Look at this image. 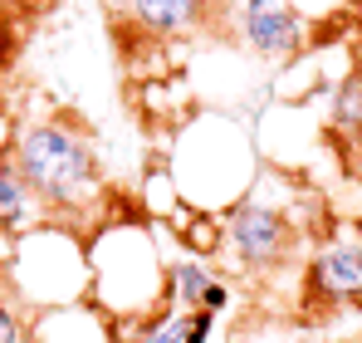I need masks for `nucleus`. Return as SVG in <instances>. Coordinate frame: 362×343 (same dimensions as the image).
<instances>
[{
    "instance_id": "obj_1",
    "label": "nucleus",
    "mask_w": 362,
    "mask_h": 343,
    "mask_svg": "<svg viewBox=\"0 0 362 343\" xmlns=\"http://www.w3.org/2000/svg\"><path fill=\"white\" fill-rule=\"evenodd\" d=\"M162 240H167V230L152 226L137 211V201L127 206V196L118 211L108 201V216L88 230V270H93L88 304L113 324L118 343H132L157 309H167V260L172 255H162Z\"/></svg>"
},
{
    "instance_id": "obj_2",
    "label": "nucleus",
    "mask_w": 362,
    "mask_h": 343,
    "mask_svg": "<svg viewBox=\"0 0 362 343\" xmlns=\"http://www.w3.org/2000/svg\"><path fill=\"white\" fill-rule=\"evenodd\" d=\"M5 157L20 167L25 186L35 191L49 221H69L88 235L108 216L113 186L103 176L88 133L74 118H20L10 128Z\"/></svg>"
},
{
    "instance_id": "obj_3",
    "label": "nucleus",
    "mask_w": 362,
    "mask_h": 343,
    "mask_svg": "<svg viewBox=\"0 0 362 343\" xmlns=\"http://www.w3.org/2000/svg\"><path fill=\"white\" fill-rule=\"evenodd\" d=\"M181 201L201 216H226L264 176V157L255 142V123L235 108H206L172 128V147L162 152Z\"/></svg>"
},
{
    "instance_id": "obj_4",
    "label": "nucleus",
    "mask_w": 362,
    "mask_h": 343,
    "mask_svg": "<svg viewBox=\"0 0 362 343\" xmlns=\"http://www.w3.org/2000/svg\"><path fill=\"white\" fill-rule=\"evenodd\" d=\"M5 289L30 309V314H54V309H74L88 304V235L69 221H40L15 240L10 265L0 270Z\"/></svg>"
},
{
    "instance_id": "obj_5",
    "label": "nucleus",
    "mask_w": 362,
    "mask_h": 343,
    "mask_svg": "<svg viewBox=\"0 0 362 343\" xmlns=\"http://www.w3.org/2000/svg\"><path fill=\"white\" fill-rule=\"evenodd\" d=\"M303 250V230L289 221V211L269 206L264 196H245L240 206H230L221 216V260L250 275V280H269L279 275L289 260H299Z\"/></svg>"
},
{
    "instance_id": "obj_6",
    "label": "nucleus",
    "mask_w": 362,
    "mask_h": 343,
    "mask_svg": "<svg viewBox=\"0 0 362 343\" xmlns=\"http://www.w3.org/2000/svg\"><path fill=\"white\" fill-rule=\"evenodd\" d=\"M221 20H230L240 50L255 59V64H264V69L294 64V59L308 55L313 40H318V25H313L303 10H294L289 0H235Z\"/></svg>"
},
{
    "instance_id": "obj_7",
    "label": "nucleus",
    "mask_w": 362,
    "mask_h": 343,
    "mask_svg": "<svg viewBox=\"0 0 362 343\" xmlns=\"http://www.w3.org/2000/svg\"><path fill=\"white\" fill-rule=\"evenodd\" d=\"M303 304L318 309H362V226L333 221L328 235L303 255L299 270Z\"/></svg>"
},
{
    "instance_id": "obj_8",
    "label": "nucleus",
    "mask_w": 362,
    "mask_h": 343,
    "mask_svg": "<svg viewBox=\"0 0 362 343\" xmlns=\"http://www.w3.org/2000/svg\"><path fill=\"white\" fill-rule=\"evenodd\" d=\"M122 15L147 40H191L216 30L221 20L211 0H122Z\"/></svg>"
},
{
    "instance_id": "obj_9",
    "label": "nucleus",
    "mask_w": 362,
    "mask_h": 343,
    "mask_svg": "<svg viewBox=\"0 0 362 343\" xmlns=\"http://www.w3.org/2000/svg\"><path fill=\"white\" fill-rule=\"evenodd\" d=\"M323 133L343 152H362V69L358 64L343 79L328 84V94H323Z\"/></svg>"
},
{
    "instance_id": "obj_10",
    "label": "nucleus",
    "mask_w": 362,
    "mask_h": 343,
    "mask_svg": "<svg viewBox=\"0 0 362 343\" xmlns=\"http://www.w3.org/2000/svg\"><path fill=\"white\" fill-rule=\"evenodd\" d=\"M30 343H118V334L93 304H74V309H54V314H35Z\"/></svg>"
},
{
    "instance_id": "obj_11",
    "label": "nucleus",
    "mask_w": 362,
    "mask_h": 343,
    "mask_svg": "<svg viewBox=\"0 0 362 343\" xmlns=\"http://www.w3.org/2000/svg\"><path fill=\"white\" fill-rule=\"evenodd\" d=\"M40 221H49V216H45V206H40V201H35V191L25 186L20 167L0 152V230L20 240L25 230H35Z\"/></svg>"
},
{
    "instance_id": "obj_12",
    "label": "nucleus",
    "mask_w": 362,
    "mask_h": 343,
    "mask_svg": "<svg viewBox=\"0 0 362 343\" xmlns=\"http://www.w3.org/2000/svg\"><path fill=\"white\" fill-rule=\"evenodd\" d=\"M221 270L211 265V260H196V255H186L177 245V255L167 260V304L172 309H201V294L211 289V280H216Z\"/></svg>"
},
{
    "instance_id": "obj_13",
    "label": "nucleus",
    "mask_w": 362,
    "mask_h": 343,
    "mask_svg": "<svg viewBox=\"0 0 362 343\" xmlns=\"http://www.w3.org/2000/svg\"><path fill=\"white\" fill-rule=\"evenodd\" d=\"M177 206H181V191H177V181H172V172H167V157H157L152 167L142 172V191H137V211H142V216H147L152 226H167Z\"/></svg>"
},
{
    "instance_id": "obj_14",
    "label": "nucleus",
    "mask_w": 362,
    "mask_h": 343,
    "mask_svg": "<svg viewBox=\"0 0 362 343\" xmlns=\"http://www.w3.org/2000/svg\"><path fill=\"white\" fill-rule=\"evenodd\" d=\"M186 319H191L186 309H172V304H167V309H157V314L137 329L132 343H181L186 339Z\"/></svg>"
},
{
    "instance_id": "obj_15",
    "label": "nucleus",
    "mask_w": 362,
    "mask_h": 343,
    "mask_svg": "<svg viewBox=\"0 0 362 343\" xmlns=\"http://www.w3.org/2000/svg\"><path fill=\"white\" fill-rule=\"evenodd\" d=\"M30 309L5 289V280H0V343H30Z\"/></svg>"
},
{
    "instance_id": "obj_16",
    "label": "nucleus",
    "mask_w": 362,
    "mask_h": 343,
    "mask_svg": "<svg viewBox=\"0 0 362 343\" xmlns=\"http://www.w3.org/2000/svg\"><path fill=\"white\" fill-rule=\"evenodd\" d=\"M235 299H240L235 280H230V275H216V280H211V289L201 294V309H211V314H221V319H226V309H230Z\"/></svg>"
},
{
    "instance_id": "obj_17",
    "label": "nucleus",
    "mask_w": 362,
    "mask_h": 343,
    "mask_svg": "<svg viewBox=\"0 0 362 343\" xmlns=\"http://www.w3.org/2000/svg\"><path fill=\"white\" fill-rule=\"evenodd\" d=\"M216 329H221V314H211V309H191V319H186V339H181V343H211V339H216Z\"/></svg>"
},
{
    "instance_id": "obj_18",
    "label": "nucleus",
    "mask_w": 362,
    "mask_h": 343,
    "mask_svg": "<svg viewBox=\"0 0 362 343\" xmlns=\"http://www.w3.org/2000/svg\"><path fill=\"white\" fill-rule=\"evenodd\" d=\"M289 5H294V10H303V15L318 25V15H333V10H343L348 0H289Z\"/></svg>"
},
{
    "instance_id": "obj_19",
    "label": "nucleus",
    "mask_w": 362,
    "mask_h": 343,
    "mask_svg": "<svg viewBox=\"0 0 362 343\" xmlns=\"http://www.w3.org/2000/svg\"><path fill=\"white\" fill-rule=\"evenodd\" d=\"M211 5H216V15H226V10H230L235 0H211Z\"/></svg>"
},
{
    "instance_id": "obj_20",
    "label": "nucleus",
    "mask_w": 362,
    "mask_h": 343,
    "mask_svg": "<svg viewBox=\"0 0 362 343\" xmlns=\"http://www.w3.org/2000/svg\"><path fill=\"white\" fill-rule=\"evenodd\" d=\"M10 55V45H5V25H0V59Z\"/></svg>"
},
{
    "instance_id": "obj_21",
    "label": "nucleus",
    "mask_w": 362,
    "mask_h": 343,
    "mask_svg": "<svg viewBox=\"0 0 362 343\" xmlns=\"http://www.w3.org/2000/svg\"><path fill=\"white\" fill-rule=\"evenodd\" d=\"M343 343H362V339H343Z\"/></svg>"
},
{
    "instance_id": "obj_22",
    "label": "nucleus",
    "mask_w": 362,
    "mask_h": 343,
    "mask_svg": "<svg viewBox=\"0 0 362 343\" xmlns=\"http://www.w3.org/2000/svg\"><path fill=\"white\" fill-rule=\"evenodd\" d=\"M358 181H362V167H358Z\"/></svg>"
}]
</instances>
